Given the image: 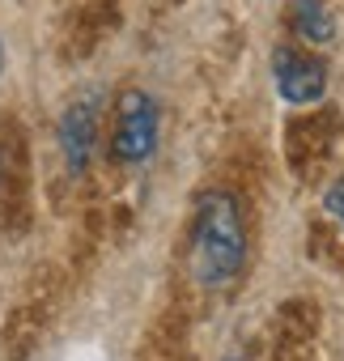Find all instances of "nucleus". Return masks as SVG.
I'll return each mask as SVG.
<instances>
[{
	"instance_id": "7ed1b4c3",
	"label": "nucleus",
	"mask_w": 344,
	"mask_h": 361,
	"mask_svg": "<svg viewBox=\"0 0 344 361\" xmlns=\"http://www.w3.org/2000/svg\"><path fill=\"white\" fill-rule=\"evenodd\" d=\"M272 81H276V94L293 106H306V102H319L323 90H327V68L323 60L306 56V51H293V47H281L272 56Z\"/></svg>"
},
{
	"instance_id": "f03ea898",
	"label": "nucleus",
	"mask_w": 344,
	"mask_h": 361,
	"mask_svg": "<svg viewBox=\"0 0 344 361\" xmlns=\"http://www.w3.org/2000/svg\"><path fill=\"white\" fill-rule=\"evenodd\" d=\"M115 157L128 166H140L157 149V102L145 90H123L115 102Z\"/></svg>"
},
{
	"instance_id": "39448f33",
	"label": "nucleus",
	"mask_w": 344,
	"mask_h": 361,
	"mask_svg": "<svg viewBox=\"0 0 344 361\" xmlns=\"http://www.w3.org/2000/svg\"><path fill=\"white\" fill-rule=\"evenodd\" d=\"M293 26H297V35L306 39V43H331V35H336V22H331V13L323 9V0H293Z\"/></svg>"
},
{
	"instance_id": "423d86ee",
	"label": "nucleus",
	"mask_w": 344,
	"mask_h": 361,
	"mask_svg": "<svg viewBox=\"0 0 344 361\" xmlns=\"http://www.w3.org/2000/svg\"><path fill=\"white\" fill-rule=\"evenodd\" d=\"M323 204H327V213L344 226V178H336V183H331V192H327V200H323Z\"/></svg>"
},
{
	"instance_id": "0eeeda50",
	"label": "nucleus",
	"mask_w": 344,
	"mask_h": 361,
	"mask_svg": "<svg viewBox=\"0 0 344 361\" xmlns=\"http://www.w3.org/2000/svg\"><path fill=\"white\" fill-rule=\"evenodd\" d=\"M0 68H5V51H0Z\"/></svg>"
},
{
	"instance_id": "20e7f679",
	"label": "nucleus",
	"mask_w": 344,
	"mask_h": 361,
	"mask_svg": "<svg viewBox=\"0 0 344 361\" xmlns=\"http://www.w3.org/2000/svg\"><path fill=\"white\" fill-rule=\"evenodd\" d=\"M60 149L68 170H85L90 153H94V98H81L64 111L60 119Z\"/></svg>"
},
{
	"instance_id": "f257e3e1",
	"label": "nucleus",
	"mask_w": 344,
	"mask_h": 361,
	"mask_svg": "<svg viewBox=\"0 0 344 361\" xmlns=\"http://www.w3.org/2000/svg\"><path fill=\"white\" fill-rule=\"evenodd\" d=\"M247 259V230L238 200L230 192H204L196 204V234H192V272L200 285L217 289L242 272Z\"/></svg>"
}]
</instances>
